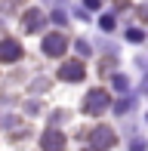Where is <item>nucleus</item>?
Listing matches in <instances>:
<instances>
[{
	"label": "nucleus",
	"mask_w": 148,
	"mask_h": 151,
	"mask_svg": "<svg viewBox=\"0 0 148 151\" xmlns=\"http://www.w3.org/2000/svg\"><path fill=\"white\" fill-rule=\"evenodd\" d=\"M108 148V145H114V133H111V129L108 127H99L96 129V133H93V148Z\"/></svg>",
	"instance_id": "nucleus-6"
},
{
	"label": "nucleus",
	"mask_w": 148,
	"mask_h": 151,
	"mask_svg": "<svg viewBox=\"0 0 148 151\" xmlns=\"http://www.w3.org/2000/svg\"><path fill=\"white\" fill-rule=\"evenodd\" d=\"M133 151H145V145H142V142L136 139V142H133Z\"/></svg>",
	"instance_id": "nucleus-9"
},
{
	"label": "nucleus",
	"mask_w": 148,
	"mask_h": 151,
	"mask_svg": "<svg viewBox=\"0 0 148 151\" xmlns=\"http://www.w3.org/2000/svg\"><path fill=\"white\" fill-rule=\"evenodd\" d=\"M19 56H22V46L16 40H3L0 43V62H16Z\"/></svg>",
	"instance_id": "nucleus-5"
},
{
	"label": "nucleus",
	"mask_w": 148,
	"mask_h": 151,
	"mask_svg": "<svg viewBox=\"0 0 148 151\" xmlns=\"http://www.w3.org/2000/svg\"><path fill=\"white\" fill-rule=\"evenodd\" d=\"M102 28H105V31H111V28H114V19H111V16H105V19H102Z\"/></svg>",
	"instance_id": "nucleus-8"
},
{
	"label": "nucleus",
	"mask_w": 148,
	"mask_h": 151,
	"mask_svg": "<svg viewBox=\"0 0 148 151\" xmlns=\"http://www.w3.org/2000/svg\"><path fill=\"white\" fill-rule=\"evenodd\" d=\"M59 77L62 80H83V62H77V59L65 62L62 71H59Z\"/></svg>",
	"instance_id": "nucleus-3"
},
{
	"label": "nucleus",
	"mask_w": 148,
	"mask_h": 151,
	"mask_svg": "<svg viewBox=\"0 0 148 151\" xmlns=\"http://www.w3.org/2000/svg\"><path fill=\"white\" fill-rule=\"evenodd\" d=\"M65 46H68V40H65L62 34H50V37H43V52H46V56H62Z\"/></svg>",
	"instance_id": "nucleus-2"
},
{
	"label": "nucleus",
	"mask_w": 148,
	"mask_h": 151,
	"mask_svg": "<svg viewBox=\"0 0 148 151\" xmlns=\"http://www.w3.org/2000/svg\"><path fill=\"white\" fill-rule=\"evenodd\" d=\"M86 114H102L105 108H108V93L105 90H93L90 96H86Z\"/></svg>",
	"instance_id": "nucleus-1"
},
{
	"label": "nucleus",
	"mask_w": 148,
	"mask_h": 151,
	"mask_svg": "<svg viewBox=\"0 0 148 151\" xmlns=\"http://www.w3.org/2000/svg\"><path fill=\"white\" fill-rule=\"evenodd\" d=\"M37 22H40V12H37V9H31L28 16H25V25H28V31H34V28H37Z\"/></svg>",
	"instance_id": "nucleus-7"
},
{
	"label": "nucleus",
	"mask_w": 148,
	"mask_h": 151,
	"mask_svg": "<svg viewBox=\"0 0 148 151\" xmlns=\"http://www.w3.org/2000/svg\"><path fill=\"white\" fill-rule=\"evenodd\" d=\"M65 148V136L56 129H46L43 133V151H62Z\"/></svg>",
	"instance_id": "nucleus-4"
}]
</instances>
